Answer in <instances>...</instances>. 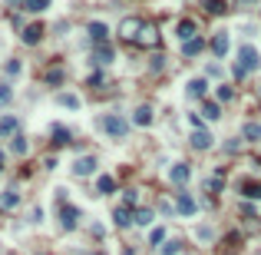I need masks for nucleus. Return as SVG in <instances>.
<instances>
[{
	"mask_svg": "<svg viewBox=\"0 0 261 255\" xmlns=\"http://www.w3.org/2000/svg\"><path fill=\"white\" fill-rule=\"evenodd\" d=\"M50 7V0H24V7L20 10H30V14H43Z\"/></svg>",
	"mask_w": 261,
	"mask_h": 255,
	"instance_id": "nucleus-32",
	"label": "nucleus"
},
{
	"mask_svg": "<svg viewBox=\"0 0 261 255\" xmlns=\"http://www.w3.org/2000/svg\"><path fill=\"white\" fill-rule=\"evenodd\" d=\"M53 103L56 106H66V110H79V96L76 93H56Z\"/></svg>",
	"mask_w": 261,
	"mask_h": 255,
	"instance_id": "nucleus-27",
	"label": "nucleus"
},
{
	"mask_svg": "<svg viewBox=\"0 0 261 255\" xmlns=\"http://www.w3.org/2000/svg\"><path fill=\"white\" fill-rule=\"evenodd\" d=\"M116 192V179L112 176H99L96 179V196H112Z\"/></svg>",
	"mask_w": 261,
	"mask_h": 255,
	"instance_id": "nucleus-26",
	"label": "nucleus"
},
{
	"mask_svg": "<svg viewBox=\"0 0 261 255\" xmlns=\"http://www.w3.org/2000/svg\"><path fill=\"white\" fill-rule=\"evenodd\" d=\"M185 248V242H179V239H172V242H166V245L159 248V255H179Z\"/></svg>",
	"mask_w": 261,
	"mask_h": 255,
	"instance_id": "nucleus-33",
	"label": "nucleus"
},
{
	"mask_svg": "<svg viewBox=\"0 0 261 255\" xmlns=\"http://www.w3.org/2000/svg\"><path fill=\"white\" fill-rule=\"evenodd\" d=\"M43 80H47V87H60V83L66 80V70H63L60 63H56V66H50V70L43 73Z\"/></svg>",
	"mask_w": 261,
	"mask_h": 255,
	"instance_id": "nucleus-25",
	"label": "nucleus"
},
{
	"mask_svg": "<svg viewBox=\"0 0 261 255\" xmlns=\"http://www.w3.org/2000/svg\"><path fill=\"white\" fill-rule=\"evenodd\" d=\"M169 179H172V186H185L192 179V166L189 162H175V166L169 169Z\"/></svg>",
	"mask_w": 261,
	"mask_h": 255,
	"instance_id": "nucleus-11",
	"label": "nucleus"
},
{
	"mask_svg": "<svg viewBox=\"0 0 261 255\" xmlns=\"http://www.w3.org/2000/svg\"><path fill=\"white\" fill-rule=\"evenodd\" d=\"M212 143H215V139H212V133H208V129H195V133L189 136V146H192L195 152H205V149H212Z\"/></svg>",
	"mask_w": 261,
	"mask_h": 255,
	"instance_id": "nucleus-9",
	"label": "nucleus"
},
{
	"mask_svg": "<svg viewBox=\"0 0 261 255\" xmlns=\"http://www.w3.org/2000/svg\"><path fill=\"white\" fill-rule=\"evenodd\" d=\"M10 100H14V90H10V83H0V106H10Z\"/></svg>",
	"mask_w": 261,
	"mask_h": 255,
	"instance_id": "nucleus-36",
	"label": "nucleus"
},
{
	"mask_svg": "<svg viewBox=\"0 0 261 255\" xmlns=\"http://www.w3.org/2000/svg\"><path fill=\"white\" fill-rule=\"evenodd\" d=\"M185 93H189L192 100H202V96L208 93V80H205V76H195V80H189V90H185Z\"/></svg>",
	"mask_w": 261,
	"mask_h": 255,
	"instance_id": "nucleus-19",
	"label": "nucleus"
},
{
	"mask_svg": "<svg viewBox=\"0 0 261 255\" xmlns=\"http://www.w3.org/2000/svg\"><path fill=\"white\" fill-rule=\"evenodd\" d=\"M175 209H179V212H182V215H195V199H192V196H189V192H179V199H175Z\"/></svg>",
	"mask_w": 261,
	"mask_h": 255,
	"instance_id": "nucleus-22",
	"label": "nucleus"
},
{
	"mask_svg": "<svg viewBox=\"0 0 261 255\" xmlns=\"http://www.w3.org/2000/svg\"><path fill=\"white\" fill-rule=\"evenodd\" d=\"M133 222L136 225H149L152 222V209H136V212H133Z\"/></svg>",
	"mask_w": 261,
	"mask_h": 255,
	"instance_id": "nucleus-34",
	"label": "nucleus"
},
{
	"mask_svg": "<svg viewBox=\"0 0 261 255\" xmlns=\"http://www.w3.org/2000/svg\"><path fill=\"white\" fill-rule=\"evenodd\" d=\"M56 215H60V225H63L66 232H73L79 225V219H83V215H79V206H70V202L56 209Z\"/></svg>",
	"mask_w": 261,
	"mask_h": 255,
	"instance_id": "nucleus-6",
	"label": "nucleus"
},
{
	"mask_svg": "<svg viewBox=\"0 0 261 255\" xmlns=\"http://www.w3.org/2000/svg\"><path fill=\"white\" fill-rule=\"evenodd\" d=\"M96 156H76V162H73V176H79V179H86V176L96 173Z\"/></svg>",
	"mask_w": 261,
	"mask_h": 255,
	"instance_id": "nucleus-8",
	"label": "nucleus"
},
{
	"mask_svg": "<svg viewBox=\"0 0 261 255\" xmlns=\"http://www.w3.org/2000/svg\"><path fill=\"white\" fill-rule=\"evenodd\" d=\"M202 7H205V14H212V17H222V14H228V0H205Z\"/></svg>",
	"mask_w": 261,
	"mask_h": 255,
	"instance_id": "nucleus-28",
	"label": "nucleus"
},
{
	"mask_svg": "<svg viewBox=\"0 0 261 255\" xmlns=\"http://www.w3.org/2000/svg\"><path fill=\"white\" fill-rule=\"evenodd\" d=\"M0 136H7V139L20 136V120H17V116H4V120H0Z\"/></svg>",
	"mask_w": 261,
	"mask_h": 255,
	"instance_id": "nucleus-18",
	"label": "nucleus"
},
{
	"mask_svg": "<svg viewBox=\"0 0 261 255\" xmlns=\"http://www.w3.org/2000/svg\"><path fill=\"white\" fill-rule=\"evenodd\" d=\"M241 139H248V143H261V123L248 120L245 126H241Z\"/></svg>",
	"mask_w": 261,
	"mask_h": 255,
	"instance_id": "nucleus-23",
	"label": "nucleus"
},
{
	"mask_svg": "<svg viewBox=\"0 0 261 255\" xmlns=\"http://www.w3.org/2000/svg\"><path fill=\"white\" fill-rule=\"evenodd\" d=\"M112 60H116V47H112L109 40H106V43H93V63L109 66Z\"/></svg>",
	"mask_w": 261,
	"mask_h": 255,
	"instance_id": "nucleus-7",
	"label": "nucleus"
},
{
	"mask_svg": "<svg viewBox=\"0 0 261 255\" xmlns=\"http://www.w3.org/2000/svg\"><path fill=\"white\" fill-rule=\"evenodd\" d=\"M86 33H89V40L93 43H106L109 40V27H106L103 20H93V24L86 27Z\"/></svg>",
	"mask_w": 261,
	"mask_h": 255,
	"instance_id": "nucleus-17",
	"label": "nucleus"
},
{
	"mask_svg": "<svg viewBox=\"0 0 261 255\" xmlns=\"http://www.w3.org/2000/svg\"><path fill=\"white\" fill-rule=\"evenodd\" d=\"M43 24H30V27H24V30H20V40L27 43V47H37L40 40H43Z\"/></svg>",
	"mask_w": 261,
	"mask_h": 255,
	"instance_id": "nucleus-12",
	"label": "nucleus"
},
{
	"mask_svg": "<svg viewBox=\"0 0 261 255\" xmlns=\"http://www.w3.org/2000/svg\"><path fill=\"white\" fill-rule=\"evenodd\" d=\"M112 222H116L119 229H126V225L133 222V209H129V206H119L116 212H112Z\"/></svg>",
	"mask_w": 261,
	"mask_h": 255,
	"instance_id": "nucleus-29",
	"label": "nucleus"
},
{
	"mask_svg": "<svg viewBox=\"0 0 261 255\" xmlns=\"http://www.w3.org/2000/svg\"><path fill=\"white\" fill-rule=\"evenodd\" d=\"M258 96H261V90H258Z\"/></svg>",
	"mask_w": 261,
	"mask_h": 255,
	"instance_id": "nucleus-45",
	"label": "nucleus"
},
{
	"mask_svg": "<svg viewBox=\"0 0 261 255\" xmlns=\"http://www.w3.org/2000/svg\"><path fill=\"white\" fill-rule=\"evenodd\" d=\"M175 33H179V40H192V37H198V24L192 20V17H182L179 20V27H175Z\"/></svg>",
	"mask_w": 261,
	"mask_h": 255,
	"instance_id": "nucleus-14",
	"label": "nucleus"
},
{
	"mask_svg": "<svg viewBox=\"0 0 261 255\" xmlns=\"http://www.w3.org/2000/svg\"><path fill=\"white\" fill-rule=\"evenodd\" d=\"M4 70H7V76H20V70H24V66H20V60H7V66H4Z\"/></svg>",
	"mask_w": 261,
	"mask_h": 255,
	"instance_id": "nucleus-38",
	"label": "nucleus"
},
{
	"mask_svg": "<svg viewBox=\"0 0 261 255\" xmlns=\"http://www.w3.org/2000/svg\"><path fill=\"white\" fill-rule=\"evenodd\" d=\"M149 242H152V245H156V248H162V242H166V229H162V225H159V229H152Z\"/></svg>",
	"mask_w": 261,
	"mask_h": 255,
	"instance_id": "nucleus-37",
	"label": "nucleus"
},
{
	"mask_svg": "<svg viewBox=\"0 0 261 255\" xmlns=\"http://www.w3.org/2000/svg\"><path fill=\"white\" fill-rule=\"evenodd\" d=\"M4 166H7V156H4V152H0V173H4Z\"/></svg>",
	"mask_w": 261,
	"mask_h": 255,
	"instance_id": "nucleus-42",
	"label": "nucleus"
},
{
	"mask_svg": "<svg viewBox=\"0 0 261 255\" xmlns=\"http://www.w3.org/2000/svg\"><path fill=\"white\" fill-rule=\"evenodd\" d=\"M238 192H241V199H261V183L258 179H238Z\"/></svg>",
	"mask_w": 261,
	"mask_h": 255,
	"instance_id": "nucleus-13",
	"label": "nucleus"
},
{
	"mask_svg": "<svg viewBox=\"0 0 261 255\" xmlns=\"http://www.w3.org/2000/svg\"><path fill=\"white\" fill-rule=\"evenodd\" d=\"M149 70H152V73H162V70H166V56L159 53L156 60H152V66H149Z\"/></svg>",
	"mask_w": 261,
	"mask_h": 255,
	"instance_id": "nucleus-41",
	"label": "nucleus"
},
{
	"mask_svg": "<svg viewBox=\"0 0 261 255\" xmlns=\"http://www.w3.org/2000/svg\"><path fill=\"white\" fill-rule=\"evenodd\" d=\"M251 70H261V56L254 47H238V63H235V80H245Z\"/></svg>",
	"mask_w": 261,
	"mask_h": 255,
	"instance_id": "nucleus-1",
	"label": "nucleus"
},
{
	"mask_svg": "<svg viewBox=\"0 0 261 255\" xmlns=\"http://www.w3.org/2000/svg\"><path fill=\"white\" fill-rule=\"evenodd\" d=\"M202 50H205V40H202V37H192V40L182 43V56L185 60H189V56H198Z\"/></svg>",
	"mask_w": 261,
	"mask_h": 255,
	"instance_id": "nucleus-24",
	"label": "nucleus"
},
{
	"mask_svg": "<svg viewBox=\"0 0 261 255\" xmlns=\"http://www.w3.org/2000/svg\"><path fill=\"white\" fill-rule=\"evenodd\" d=\"M208 50H212L215 60H225L231 50V40H228V30H215L212 33V43H208Z\"/></svg>",
	"mask_w": 261,
	"mask_h": 255,
	"instance_id": "nucleus-5",
	"label": "nucleus"
},
{
	"mask_svg": "<svg viewBox=\"0 0 261 255\" xmlns=\"http://www.w3.org/2000/svg\"><path fill=\"white\" fill-rule=\"evenodd\" d=\"M17 206H20V189H17V186L0 192V209H4V212H10V209H17Z\"/></svg>",
	"mask_w": 261,
	"mask_h": 255,
	"instance_id": "nucleus-16",
	"label": "nucleus"
},
{
	"mask_svg": "<svg viewBox=\"0 0 261 255\" xmlns=\"http://www.w3.org/2000/svg\"><path fill=\"white\" fill-rule=\"evenodd\" d=\"M238 248H241V235H238V232L225 235V242H222V252H238Z\"/></svg>",
	"mask_w": 261,
	"mask_h": 255,
	"instance_id": "nucleus-31",
	"label": "nucleus"
},
{
	"mask_svg": "<svg viewBox=\"0 0 261 255\" xmlns=\"http://www.w3.org/2000/svg\"><path fill=\"white\" fill-rule=\"evenodd\" d=\"M10 152H14V156H27V152H30V143H27V136H14V143H10Z\"/></svg>",
	"mask_w": 261,
	"mask_h": 255,
	"instance_id": "nucleus-30",
	"label": "nucleus"
},
{
	"mask_svg": "<svg viewBox=\"0 0 261 255\" xmlns=\"http://www.w3.org/2000/svg\"><path fill=\"white\" fill-rule=\"evenodd\" d=\"M136 47H143V50H156L159 47V27L152 24V20H143V30H139V37H136Z\"/></svg>",
	"mask_w": 261,
	"mask_h": 255,
	"instance_id": "nucleus-3",
	"label": "nucleus"
},
{
	"mask_svg": "<svg viewBox=\"0 0 261 255\" xmlns=\"http://www.w3.org/2000/svg\"><path fill=\"white\" fill-rule=\"evenodd\" d=\"M86 83H89V87H93V90H103V87H106V73H103V70L89 73V80H86Z\"/></svg>",
	"mask_w": 261,
	"mask_h": 255,
	"instance_id": "nucleus-35",
	"label": "nucleus"
},
{
	"mask_svg": "<svg viewBox=\"0 0 261 255\" xmlns=\"http://www.w3.org/2000/svg\"><path fill=\"white\" fill-rule=\"evenodd\" d=\"M99 129H103L106 136H112V139H126L129 129H133V123H129L122 113H106L103 120H99Z\"/></svg>",
	"mask_w": 261,
	"mask_h": 255,
	"instance_id": "nucleus-2",
	"label": "nucleus"
},
{
	"mask_svg": "<svg viewBox=\"0 0 261 255\" xmlns=\"http://www.w3.org/2000/svg\"><path fill=\"white\" fill-rule=\"evenodd\" d=\"M122 199H126V206H129V209H133L136 202H139V192H136V189H126V192H122Z\"/></svg>",
	"mask_w": 261,
	"mask_h": 255,
	"instance_id": "nucleus-40",
	"label": "nucleus"
},
{
	"mask_svg": "<svg viewBox=\"0 0 261 255\" xmlns=\"http://www.w3.org/2000/svg\"><path fill=\"white\" fill-rule=\"evenodd\" d=\"M231 96H235V90H231V87H218V103H228Z\"/></svg>",
	"mask_w": 261,
	"mask_h": 255,
	"instance_id": "nucleus-39",
	"label": "nucleus"
},
{
	"mask_svg": "<svg viewBox=\"0 0 261 255\" xmlns=\"http://www.w3.org/2000/svg\"><path fill=\"white\" fill-rule=\"evenodd\" d=\"M139 30H143V20H139V17H122V24H119V40L122 43H136Z\"/></svg>",
	"mask_w": 261,
	"mask_h": 255,
	"instance_id": "nucleus-4",
	"label": "nucleus"
},
{
	"mask_svg": "<svg viewBox=\"0 0 261 255\" xmlns=\"http://www.w3.org/2000/svg\"><path fill=\"white\" fill-rule=\"evenodd\" d=\"M202 120H222V103H218V100H205V103H202Z\"/></svg>",
	"mask_w": 261,
	"mask_h": 255,
	"instance_id": "nucleus-20",
	"label": "nucleus"
},
{
	"mask_svg": "<svg viewBox=\"0 0 261 255\" xmlns=\"http://www.w3.org/2000/svg\"><path fill=\"white\" fill-rule=\"evenodd\" d=\"M10 7H24V0H10Z\"/></svg>",
	"mask_w": 261,
	"mask_h": 255,
	"instance_id": "nucleus-43",
	"label": "nucleus"
},
{
	"mask_svg": "<svg viewBox=\"0 0 261 255\" xmlns=\"http://www.w3.org/2000/svg\"><path fill=\"white\" fill-rule=\"evenodd\" d=\"M152 120H156V116H152V106H136L133 110V123L136 126H152Z\"/></svg>",
	"mask_w": 261,
	"mask_h": 255,
	"instance_id": "nucleus-21",
	"label": "nucleus"
},
{
	"mask_svg": "<svg viewBox=\"0 0 261 255\" xmlns=\"http://www.w3.org/2000/svg\"><path fill=\"white\" fill-rule=\"evenodd\" d=\"M222 189H225V169L218 166V169H215V173L205 179V192H208V196H218Z\"/></svg>",
	"mask_w": 261,
	"mask_h": 255,
	"instance_id": "nucleus-15",
	"label": "nucleus"
},
{
	"mask_svg": "<svg viewBox=\"0 0 261 255\" xmlns=\"http://www.w3.org/2000/svg\"><path fill=\"white\" fill-rule=\"evenodd\" d=\"M241 4H254V0H241Z\"/></svg>",
	"mask_w": 261,
	"mask_h": 255,
	"instance_id": "nucleus-44",
	"label": "nucleus"
},
{
	"mask_svg": "<svg viewBox=\"0 0 261 255\" xmlns=\"http://www.w3.org/2000/svg\"><path fill=\"white\" fill-rule=\"evenodd\" d=\"M70 139H73L70 126H63V123H53L50 126V146H70Z\"/></svg>",
	"mask_w": 261,
	"mask_h": 255,
	"instance_id": "nucleus-10",
	"label": "nucleus"
}]
</instances>
